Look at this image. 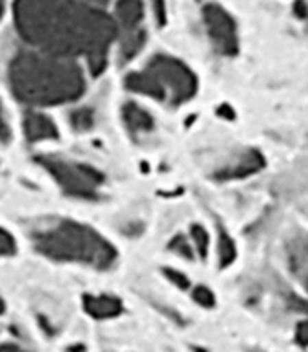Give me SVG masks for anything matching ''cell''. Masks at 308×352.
Returning <instances> with one entry per match:
<instances>
[{
	"label": "cell",
	"mask_w": 308,
	"mask_h": 352,
	"mask_svg": "<svg viewBox=\"0 0 308 352\" xmlns=\"http://www.w3.org/2000/svg\"><path fill=\"white\" fill-rule=\"evenodd\" d=\"M112 4L115 0H15V45L86 64L98 75L118 42Z\"/></svg>",
	"instance_id": "cell-1"
},
{
	"label": "cell",
	"mask_w": 308,
	"mask_h": 352,
	"mask_svg": "<svg viewBox=\"0 0 308 352\" xmlns=\"http://www.w3.org/2000/svg\"><path fill=\"white\" fill-rule=\"evenodd\" d=\"M5 78L11 93L31 107L69 104L86 91L82 64L21 45H15L5 62Z\"/></svg>",
	"instance_id": "cell-2"
},
{
	"label": "cell",
	"mask_w": 308,
	"mask_h": 352,
	"mask_svg": "<svg viewBox=\"0 0 308 352\" xmlns=\"http://www.w3.org/2000/svg\"><path fill=\"white\" fill-rule=\"evenodd\" d=\"M31 242L36 252L53 262L106 271L118 260L117 249L100 232L86 223L67 218L38 221L31 229Z\"/></svg>",
	"instance_id": "cell-3"
},
{
	"label": "cell",
	"mask_w": 308,
	"mask_h": 352,
	"mask_svg": "<svg viewBox=\"0 0 308 352\" xmlns=\"http://www.w3.org/2000/svg\"><path fill=\"white\" fill-rule=\"evenodd\" d=\"M126 87L169 107H178L196 95L198 80L185 62L169 53H156L140 69L126 76Z\"/></svg>",
	"instance_id": "cell-4"
},
{
	"label": "cell",
	"mask_w": 308,
	"mask_h": 352,
	"mask_svg": "<svg viewBox=\"0 0 308 352\" xmlns=\"http://www.w3.org/2000/svg\"><path fill=\"white\" fill-rule=\"evenodd\" d=\"M36 162L67 197L78 200L100 198L106 186V176L89 164L62 155H40Z\"/></svg>",
	"instance_id": "cell-5"
},
{
	"label": "cell",
	"mask_w": 308,
	"mask_h": 352,
	"mask_svg": "<svg viewBox=\"0 0 308 352\" xmlns=\"http://www.w3.org/2000/svg\"><path fill=\"white\" fill-rule=\"evenodd\" d=\"M112 15L118 30V58L132 60L147 42L145 4L143 0H115Z\"/></svg>",
	"instance_id": "cell-6"
},
{
	"label": "cell",
	"mask_w": 308,
	"mask_h": 352,
	"mask_svg": "<svg viewBox=\"0 0 308 352\" xmlns=\"http://www.w3.org/2000/svg\"><path fill=\"white\" fill-rule=\"evenodd\" d=\"M202 24L209 42L220 56H234L239 50V35L234 16L223 6L207 2L202 6Z\"/></svg>",
	"instance_id": "cell-7"
},
{
	"label": "cell",
	"mask_w": 308,
	"mask_h": 352,
	"mask_svg": "<svg viewBox=\"0 0 308 352\" xmlns=\"http://www.w3.org/2000/svg\"><path fill=\"white\" fill-rule=\"evenodd\" d=\"M265 167V158L261 153L256 149H245L243 153H237L233 160L225 162L216 171V178L222 182L243 180L247 176L256 175Z\"/></svg>",
	"instance_id": "cell-8"
},
{
	"label": "cell",
	"mask_w": 308,
	"mask_h": 352,
	"mask_svg": "<svg viewBox=\"0 0 308 352\" xmlns=\"http://www.w3.org/2000/svg\"><path fill=\"white\" fill-rule=\"evenodd\" d=\"M121 124L126 127V131L138 140V138H145L152 135L156 129V120L152 116L151 111L137 104V102H126L120 111Z\"/></svg>",
	"instance_id": "cell-9"
},
{
	"label": "cell",
	"mask_w": 308,
	"mask_h": 352,
	"mask_svg": "<svg viewBox=\"0 0 308 352\" xmlns=\"http://www.w3.org/2000/svg\"><path fill=\"white\" fill-rule=\"evenodd\" d=\"M22 129H24L25 140L29 144H42V142L55 140L58 136L55 122L38 109L25 111L22 116Z\"/></svg>",
	"instance_id": "cell-10"
},
{
	"label": "cell",
	"mask_w": 308,
	"mask_h": 352,
	"mask_svg": "<svg viewBox=\"0 0 308 352\" xmlns=\"http://www.w3.org/2000/svg\"><path fill=\"white\" fill-rule=\"evenodd\" d=\"M84 307L98 320H109L121 312V302L111 294H87L84 298Z\"/></svg>",
	"instance_id": "cell-11"
},
{
	"label": "cell",
	"mask_w": 308,
	"mask_h": 352,
	"mask_svg": "<svg viewBox=\"0 0 308 352\" xmlns=\"http://www.w3.org/2000/svg\"><path fill=\"white\" fill-rule=\"evenodd\" d=\"M67 120H69V126H71V129L75 133H87L95 127L96 113L89 106L76 107V109L69 111Z\"/></svg>",
	"instance_id": "cell-12"
},
{
	"label": "cell",
	"mask_w": 308,
	"mask_h": 352,
	"mask_svg": "<svg viewBox=\"0 0 308 352\" xmlns=\"http://www.w3.org/2000/svg\"><path fill=\"white\" fill-rule=\"evenodd\" d=\"M236 260V243L225 231H220L217 234V262L223 267L230 265Z\"/></svg>",
	"instance_id": "cell-13"
},
{
	"label": "cell",
	"mask_w": 308,
	"mask_h": 352,
	"mask_svg": "<svg viewBox=\"0 0 308 352\" xmlns=\"http://www.w3.org/2000/svg\"><path fill=\"white\" fill-rule=\"evenodd\" d=\"M189 238H191L192 245L196 249V254L200 258H203L207 254L209 245H211V240H209V232L205 231V227H202L200 223H194L187 231Z\"/></svg>",
	"instance_id": "cell-14"
},
{
	"label": "cell",
	"mask_w": 308,
	"mask_h": 352,
	"mask_svg": "<svg viewBox=\"0 0 308 352\" xmlns=\"http://www.w3.org/2000/svg\"><path fill=\"white\" fill-rule=\"evenodd\" d=\"M169 249L174 254H178V256L185 258V260H192V258L198 256L196 249L192 245L189 234H176V236H172L171 243H169Z\"/></svg>",
	"instance_id": "cell-15"
},
{
	"label": "cell",
	"mask_w": 308,
	"mask_h": 352,
	"mask_svg": "<svg viewBox=\"0 0 308 352\" xmlns=\"http://www.w3.org/2000/svg\"><path fill=\"white\" fill-rule=\"evenodd\" d=\"M294 267L298 269V272L303 276V280L308 285V240L301 247H296L292 252Z\"/></svg>",
	"instance_id": "cell-16"
},
{
	"label": "cell",
	"mask_w": 308,
	"mask_h": 352,
	"mask_svg": "<svg viewBox=\"0 0 308 352\" xmlns=\"http://www.w3.org/2000/svg\"><path fill=\"white\" fill-rule=\"evenodd\" d=\"M192 298H194V302L200 303V305L205 309L214 307V303H216V300H214V294L211 292V289H207V287H203V285L192 287Z\"/></svg>",
	"instance_id": "cell-17"
},
{
	"label": "cell",
	"mask_w": 308,
	"mask_h": 352,
	"mask_svg": "<svg viewBox=\"0 0 308 352\" xmlns=\"http://www.w3.org/2000/svg\"><path fill=\"white\" fill-rule=\"evenodd\" d=\"M163 274H165V278L169 280V282L174 283V285L180 287V289H191V280H189L182 271H176V269H165Z\"/></svg>",
	"instance_id": "cell-18"
},
{
	"label": "cell",
	"mask_w": 308,
	"mask_h": 352,
	"mask_svg": "<svg viewBox=\"0 0 308 352\" xmlns=\"http://www.w3.org/2000/svg\"><path fill=\"white\" fill-rule=\"evenodd\" d=\"M13 252H15L13 236L0 227V256H8V254H13Z\"/></svg>",
	"instance_id": "cell-19"
},
{
	"label": "cell",
	"mask_w": 308,
	"mask_h": 352,
	"mask_svg": "<svg viewBox=\"0 0 308 352\" xmlns=\"http://www.w3.org/2000/svg\"><path fill=\"white\" fill-rule=\"evenodd\" d=\"M11 138V129H10V122H8V116H5V109L0 102V144H5L10 142Z\"/></svg>",
	"instance_id": "cell-20"
},
{
	"label": "cell",
	"mask_w": 308,
	"mask_h": 352,
	"mask_svg": "<svg viewBox=\"0 0 308 352\" xmlns=\"http://www.w3.org/2000/svg\"><path fill=\"white\" fill-rule=\"evenodd\" d=\"M296 338L301 345H308V318L298 325V331H296Z\"/></svg>",
	"instance_id": "cell-21"
},
{
	"label": "cell",
	"mask_w": 308,
	"mask_h": 352,
	"mask_svg": "<svg viewBox=\"0 0 308 352\" xmlns=\"http://www.w3.org/2000/svg\"><path fill=\"white\" fill-rule=\"evenodd\" d=\"M152 10H154V15L160 22L165 19V0H151Z\"/></svg>",
	"instance_id": "cell-22"
},
{
	"label": "cell",
	"mask_w": 308,
	"mask_h": 352,
	"mask_svg": "<svg viewBox=\"0 0 308 352\" xmlns=\"http://www.w3.org/2000/svg\"><path fill=\"white\" fill-rule=\"evenodd\" d=\"M296 15H298L301 21L308 22V0H298V2H296Z\"/></svg>",
	"instance_id": "cell-23"
},
{
	"label": "cell",
	"mask_w": 308,
	"mask_h": 352,
	"mask_svg": "<svg viewBox=\"0 0 308 352\" xmlns=\"http://www.w3.org/2000/svg\"><path fill=\"white\" fill-rule=\"evenodd\" d=\"M0 352H25V349H22L16 343H2L0 345Z\"/></svg>",
	"instance_id": "cell-24"
},
{
	"label": "cell",
	"mask_w": 308,
	"mask_h": 352,
	"mask_svg": "<svg viewBox=\"0 0 308 352\" xmlns=\"http://www.w3.org/2000/svg\"><path fill=\"white\" fill-rule=\"evenodd\" d=\"M4 6H5V0H0V13L4 11Z\"/></svg>",
	"instance_id": "cell-25"
},
{
	"label": "cell",
	"mask_w": 308,
	"mask_h": 352,
	"mask_svg": "<svg viewBox=\"0 0 308 352\" xmlns=\"http://www.w3.org/2000/svg\"><path fill=\"white\" fill-rule=\"evenodd\" d=\"M4 312V302H2V298H0V314Z\"/></svg>",
	"instance_id": "cell-26"
},
{
	"label": "cell",
	"mask_w": 308,
	"mask_h": 352,
	"mask_svg": "<svg viewBox=\"0 0 308 352\" xmlns=\"http://www.w3.org/2000/svg\"><path fill=\"white\" fill-rule=\"evenodd\" d=\"M250 352H265V351H250Z\"/></svg>",
	"instance_id": "cell-27"
}]
</instances>
